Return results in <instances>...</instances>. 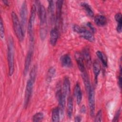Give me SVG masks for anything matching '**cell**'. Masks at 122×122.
<instances>
[{
    "label": "cell",
    "instance_id": "obj_11",
    "mask_svg": "<svg viewBox=\"0 0 122 122\" xmlns=\"http://www.w3.org/2000/svg\"><path fill=\"white\" fill-rule=\"evenodd\" d=\"M33 55V51L32 50H30L26 55L25 60V63H24V70H23V74L25 76L27 73H28L30 64L31 63V61L32 57Z\"/></svg>",
    "mask_w": 122,
    "mask_h": 122
},
{
    "label": "cell",
    "instance_id": "obj_32",
    "mask_svg": "<svg viewBox=\"0 0 122 122\" xmlns=\"http://www.w3.org/2000/svg\"><path fill=\"white\" fill-rule=\"evenodd\" d=\"M118 85L120 89H121L122 87V67L120 65V73L119 75V78H118Z\"/></svg>",
    "mask_w": 122,
    "mask_h": 122
},
{
    "label": "cell",
    "instance_id": "obj_26",
    "mask_svg": "<svg viewBox=\"0 0 122 122\" xmlns=\"http://www.w3.org/2000/svg\"><path fill=\"white\" fill-rule=\"evenodd\" d=\"M55 69L53 67H51L50 68H49L48 72H47V81H50L51 79L54 77V76H55Z\"/></svg>",
    "mask_w": 122,
    "mask_h": 122
},
{
    "label": "cell",
    "instance_id": "obj_30",
    "mask_svg": "<svg viewBox=\"0 0 122 122\" xmlns=\"http://www.w3.org/2000/svg\"><path fill=\"white\" fill-rule=\"evenodd\" d=\"M36 75V68L35 67V66H34L31 70L30 75V78L35 81Z\"/></svg>",
    "mask_w": 122,
    "mask_h": 122
},
{
    "label": "cell",
    "instance_id": "obj_29",
    "mask_svg": "<svg viewBox=\"0 0 122 122\" xmlns=\"http://www.w3.org/2000/svg\"><path fill=\"white\" fill-rule=\"evenodd\" d=\"M95 122H102V112L101 110H99L95 117L94 119Z\"/></svg>",
    "mask_w": 122,
    "mask_h": 122
},
{
    "label": "cell",
    "instance_id": "obj_10",
    "mask_svg": "<svg viewBox=\"0 0 122 122\" xmlns=\"http://www.w3.org/2000/svg\"><path fill=\"white\" fill-rule=\"evenodd\" d=\"M74 57L80 71L82 72L85 71L86 69L84 66V60L82 54L79 52H76L75 53Z\"/></svg>",
    "mask_w": 122,
    "mask_h": 122
},
{
    "label": "cell",
    "instance_id": "obj_24",
    "mask_svg": "<svg viewBox=\"0 0 122 122\" xmlns=\"http://www.w3.org/2000/svg\"><path fill=\"white\" fill-rule=\"evenodd\" d=\"M51 119L53 122H59L60 120V112L59 107L55 108L51 112Z\"/></svg>",
    "mask_w": 122,
    "mask_h": 122
},
{
    "label": "cell",
    "instance_id": "obj_21",
    "mask_svg": "<svg viewBox=\"0 0 122 122\" xmlns=\"http://www.w3.org/2000/svg\"><path fill=\"white\" fill-rule=\"evenodd\" d=\"M92 67H93V73L95 77V81H97L98 76L101 71V66L98 61H95L93 63Z\"/></svg>",
    "mask_w": 122,
    "mask_h": 122
},
{
    "label": "cell",
    "instance_id": "obj_23",
    "mask_svg": "<svg viewBox=\"0 0 122 122\" xmlns=\"http://www.w3.org/2000/svg\"><path fill=\"white\" fill-rule=\"evenodd\" d=\"M81 6L84 9L87 15L90 17H93L94 16L93 11L91 7V6L87 3L83 2L81 3Z\"/></svg>",
    "mask_w": 122,
    "mask_h": 122
},
{
    "label": "cell",
    "instance_id": "obj_22",
    "mask_svg": "<svg viewBox=\"0 0 122 122\" xmlns=\"http://www.w3.org/2000/svg\"><path fill=\"white\" fill-rule=\"evenodd\" d=\"M115 19L117 22L116 30L118 33L122 32V14L120 12L116 13L115 15Z\"/></svg>",
    "mask_w": 122,
    "mask_h": 122
},
{
    "label": "cell",
    "instance_id": "obj_14",
    "mask_svg": "<svg viewBox=\"0 0 122 122\" xmlns=\"http://www.w3.org/2000/svg\"><path fill=\"white\" fill-rule=\"evenodd\" d=\"M82 56L83 59V60L86 62L87 66L90 67L91 65V56L90 52L89 49L88 47H85L82 50Z\"/></svg>",
    "mask_w": 122,
    "mask_h": 122
},
{
    "label": "cell",
    "instance_id": "obj_15",
    "mask_svg": "<svg viewBox=\"0 0 122 122\" xmlns=\"http://www.w3.org/2000/svg\"><path fill=\"white\" fill-rule=\"evenodd\" d=\"M61 65L66 68H69L72 66V61L69 55L64 54L61 58Z\"/></svg>",
    "mask_w": 122,
    "mask_h": 122
},
{
    "label": "cell",
    "instance_id": "obj_35",
    "mask_svg": "<svg viewBox=\"0 0 122 122\" xmlns=\"http://www.w3.org/2000/svg\"><path fill=\"white\" fill-rule=\"evenodd\" d=\"M81 112L82 113H85V112H86V108H85V106L84 105L82 106V107H81Z\"/></svg>",
    "mask_w": 122,
    "mask_h": 122
},
{
    "label": "cell",
    "instance_id": "obj_7",
    "mask_svg": "<svg viewBox=\"0 0 122 122\" xmlns=\"http://www.w3.org/2000/svg\"><path fill=\"white\" fill-rule=\"evenodd\" d=\"M34 80L29 79L27 82L25 91V95H24V106L25 108L28 106L29 102L30 100V98L32 94L33 83L34 82Z\"/></svg>",
    "mask_w": 122,
    "mask_h": 122
},
{
    "label": "cell",
    "instance_id": "obj_3",
    "mask_svg": "<svg viewBox=\"0 0 122 122\" xmlns=\"http://www.w3.org/2000/svg\"><path fill=\"white\" fill-rule=\"evenodd\" d=\"M11 15L14 32L19 41L21 42L23 41L24 33L22 31L20 23L16 13L14 11H12L11 12Z\"/></svg>",
    "mask_w": 122,
    "mask_h": 122
},
{
    "label": "cell",
    "instance_id": "obj_16",
    "mask_svg": "<svg viewBox=\"0 0 122 122\" xmlns=\"http://www.w3.org/2000/svg\"><path fill=\"white\" fill-rule=\"evenodd\" d=\"M49 2V5H48V14L50 16V19L51 20V21H53L54 20V13H55V4L53 1L50 0L48 1Z\"/></svg>",
    "mask_w": 122,
    "mask_h": 122
},
{
    "label": "cell",
    "instance_id": "obj_2",
    "mask_svg": "<svg viewBox=\"0 0 122 122\" xmlns=\"http://www.w3.org/2000/svg\"><path fill=\"white\" fill-rule=\"evenodd\" d=\"M14 43L12 37L10 36L8 40L7 59L9 65V75L11 76L14 71Z\"/></svg>",
    "mask_w": 122,
    "mask_h": 122
},
{
    "label": "cell",
    "instance_id": "obj_20",
    "mask_svg": "<svg viewBox=\"0 0 122 122\" xmlns=\"http://www.w3.org/2000/svg\"><path fill=\"white\" fill-rule=\"evenodd\" d=\"M63 4L62 0H58L56 2V21L57 24L59 23V22L61 19V9Z\"/></svg>",
    "mask_w": 122,
    "mask_h": 122
},
{
    "label": "cell",
    "instance_id": "obj_36",
    "mask_svg": "<svg viewBox=\"0 0 122 122\" xmlns=\"http://www.w3.org/2000/svg\"><path fill=\"white\" fill-rule=\"evenodd\" d=\"M3 2H4V4L6 5L7 6H8V5H9V1H7V0H4V1H3Z\"/></svg>",
    "mask_w": 122,
    "mask_h": 122
},
{
    "label": "cell",
    "instance_id": "obj_12",
    "mask_svg": "<svg viewBox=\"0 0 122 122\" xmlns=\"http://www.w3.org/2000/svg\"><path fill=\"white\" fill-rule=\"evenodd\" d=\"M74 94L76 99V102L78 105H79L82 100V92L81 87L78 83H77L74 88Z\"/></svg>",
    "mask_w": 122,
    "mask_h": 122
},
{
    "label": "cell",
    "instance_id": "obj_18",
    "mask_svg": "<svg viewBox=\"0 0 122 122\" xmlns=\"http://www.w3.org/2000/svg\"><path fill=\"white\" fill-rule=\"evenodd\" d=\"M95 23L99 26H104L107 23L106 18L102 15H97L94 18Z\"/></svg>",
    "mask_w": 122,
    "mask_h": 122
},
{
    "label": "cell",
    "instance_id": "obj_8",
    "mask_svg": "<svg viewBox=\"0 0 122 122\" xmlns=\"http://www.w3.org/2000/svg\"><path fill=\"white\" fill-rule=\"evenodd\" d=\"M88 95V102L90 109V113L91 116L93 117L95 112V95L94 91L92 87L91 86L89 92L87 93Z\"/></svg>",
    "mask_w": 122,
    "mask_h": 122
},
{
    "label": "cell",
    "instance_id": "obj_13",
    "mask_svg": "<svg viewBox=\"0 0 122 122\" xmlns=\"http://www.w3.org/2000/svg\"><path fill=\"white\" fill-rule=\"evenodd\" d=\"M59 35V32L57 28L55 27L51 29L50 32V41L52 46H55L57 43Z\"/></svg>",
    "mask_w": 122,
    "mask_h": 122
},
{
    "label": "cell",
    "instance_id": "obj_5",
    "mask_svg": "<svg viewBox=\"0 0 122 122\" xmlns=\"http://www.w3.org/2000/svg\"><path fill=\"white\" fill-rule=\"evenodd\" d=\"M36 14V7L33 4L31 9L30 14L29 20L28 25V32L30 38V41L33 42L34 40V35H33V26L35 20Z\"/></svg>",
    "mask_w": 122,
    "mask_h": 122
},
{
    "label": "cell",
    "instance_id": "obj_1",
    "mask_svg": "<svg viewBox=\"0 0 122 122\" xmlns=\"http://www.w3.org/2000/svg\"><path fill=\"white\" fill-rule=\"evenodd\" d=\"M39 15L40 20V35L41 40H44L47 34V16L46 10L43 5L39 6Z\"/></svg>",
    "mask_w": 122,
    "mask_h": 122
},
{
    "label": "cell",
    "instance_id": "obj_28",
    "mask_svg": "<svg viewBox=\"0 0 122 122\" xmlns=\"http://www.w3.org/2000/svg\"><path fill=\"white\" fill-rule=\"evenodd\" d=\"M0 38L2 39H3L4 38V25L3 24L2 19L1 18L0 20Z\"/></svg>",
    "mask_w": 122,
    "mask_h": 122
},
{
    "label": "cell",
    "instance_id": "obj_6",
    "mask_svg": "<svg viewBox=\"0 0 122 122\" xmlns=\"http://www.w3.org/2000/svg\"><path fill=\"white\" fill-rule=\"evenodd\" d=\"M27 5L25 1H24L21 6L20 10V24L22 28V31L25 34L26 29V24L27 19Z\"/></svg>",
    "mask_w": 122,
    "mask_h": 122
},
{
    "label": "cell",
    "instance_id": "obj_34",
    "mask_svg": "<svg viewBox=\"0 0 122 122\" xmlns=\"http://www.w3.org/2000/svg\"><path fill=\"white\" fill-rule=\"evenodd\" d=\"M75 122H81V116H77L75 118V120H74Z\"/></svg>",
    "mask_w": 122,
    "mask_h": 122
},
{
    "label": "cell",
    "instance_id": "obj_33",
    "mask_svg": "<svg viewBox=\"0 0 122 122\" xmlns=\"http://www.w3.org/2000/svg\"><path fill=\"white\" fill-rule=\"evenodd\" d=\"M86 25L91 30V32L92 33H94L96 31V29L94 28V27L93 26V25L91 22H87L86 24Z\"/></svg>",
    "mask_w": 122,
    "mask_h": 122
},
{
    "label": "cell",
    "instance_id": "obj_4",
    "mask_svg": "<svg viewBox=\"0 0 122 122\" xmlns=\"http://www.w3.org/2000/svg\"><path fill=\"white\" fill-rule=\"evenodd\" d=\"M72 29L74 31L78 33L83 39L90 42H93L95 41L94 36L92 33L85 28L81 27L78 25H74Z\"/></svg>",
    "mask_w": 122,
    "mask_h": 122
},
{
    "label": "cell",
    "instance_id": "obj_19",
    "mask_svg": "<svg viewBox=\"0 0 122 122\" xmlns=\"http://www.w3.org/2000/svg\"><path fill=\"white\" fill-rule=\"evenodd\" d=\"M73 108V103L72 98L71 96L68 97L67 100V114L69 118H71L72 116Z\"/></svg>",
    "mask_w": 122,
    "mask_h": 122
},
{
    "label": "cell",
    "instance_id": "obj_31",
    "mask_svg": "<svg viewBox=\"0 0 122 122\" xmlns=\"http://www.w3.org/2000/svg\"><path fill=\"white\" fill-rule=\"evenodd\" d=\"M120 113H121V109H119L117 112H116L114 118L112 120V122H117L118 121V119L119 118L120 115Z\"/></svg>",
    "mask_w": 122,
    "mask_h": 122
},
{
    "label": "cell",
    "instance_id": "obj_17",
    "mask_svg": "<svg viewBox=\"0 0 122 122\" xmlns=\"http://www.w3.org/2000/svg\"><path fill=\"white\" fill-rule=\"evenodd\" d=\"M81 75L82 79L83 80V83L85 85L86 91L88 93L91 87L89 76H88L86 71L83 72H81Z\"/></svg>",
    "mask_w": 122,
    "mask_h": 122
},
{
    "label": "cell",
    "instance_id": "obj_25",
    "mask_svg": "<svg viewBox=\"0 0 122 122\" xmlns=\"http://www.w3.org/2000/svg\"><path fill=\"white\" fill-rule=\"evenodd\" d=\"M96 54L98 56V57L99 58L103 65L107 67V59L106 57V56L103 53H102V51H98L96 52Z\"/></svg>",
    "mask_w": 122,
    "mask_h": 122
},
{
    "label": "cell",
    "instance_id": "obj_27",
    "mask_svg": "<svg viewBox=\"0 0 122 122\" xmlns=\"http://www.w3.org/2000/svg\"><path fill=\"white\" fill-rule=\"evenodd\" d=\"M44 118V115L42 112H39L35 113L32 117V121L33 122H38L41 121Z\"/></svg>",
    "mask_w": 122,
    "mask_h": 122
},
{
    "label": "cell",
    "instance_id": "obj_9",
    "mask_svg": "<svg viewBox=\"0 0 122 122\" xmlns=\"http://www.w3.org/2000/svg\"><path fill=\"white\" fill-rule=\"evenodd\" d=\"M70 81L67 77H65L63 80L62 89L61 90L62 95L67 98L70 95Z\"/></svg>",
    "mask_w": 122,
    "mask_h": 122
}]
</instances>
